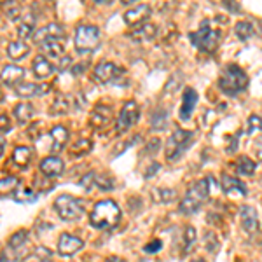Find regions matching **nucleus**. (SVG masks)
<instances>
[{
	"mask_svg": "<svg viewBox=\"0 0 262 262\" xmlns=\"http://www.w3.org/2000/svg\"><path fill=\"white\" fill-rule=\"evenodd\" d=\"M208 192H210V184L206 179H203L200 182L192 185L185 196L182 198L180 201V212L185 213V215H191V213H196L198 210L203 206V203L206 201L208 198Z\"/></svg>",
	"mask_w": 262,
	"mask_h": 262,
	"instance_id": "nucleus-2",
	"label": "nucleus"
},
{
	"mask_svg": "<svg viewBox=\"0 0 262 262\" xmlns=\"http://www.w3.org/2000/svg\"><path fill=\"white\" fill-rule=\"evenodd\" d=\"M11 128H12V124H11L9 116H7V114H0V135L9 133Z\"/></svg>",
	"mask_w": 262,
	"mask_h": 262,
	"instance_id": "nucleus-40",
	"label": "nucleus"
},
{
	"mask_svg": "<svg viewBox=\"0 0 262 262\" xmlns=\"http://www.w3.org/2000/svg\"><path fill=\"white\" fill-rule=\"evenodd\" d=\"M150 14H152L150 6L140 4V6H135L133 9L124 12V21H126V25H129V27H140Z\"/></svg>",
	"mask_w": 262,
	"mask_h": 262,
	"instance_id": "nucleus-12",
	"label": "nucleus"
},
{
	"mask_svg": "<svg viewBox=\"0 0 262 262\" xmlns=\"http://www.w3.org/2000/svg\"><path fill=\"white\" fill-rule=\"evenodd\" d=\"M27 238H28V232L27 231H18V232H14V234L11 236V239H9V247L11 248H19V247H23L25 243H27Z\"/></svg>",
	"mask_w": 262,
	"mask_h": 262,
	"instance_id": "nucleus-34",
	"label": "nucleus"
},
{
	"mask_svg": "<svg viewBox=\"0 0 262 262\" xmlns=\"http://www.w3.org/2000/svg\"><path fill=\"white\" fill-rule=\"evenodd\" d=\"M192 137H194L192 131H187V129L177 128L173 131L171 137L168 138V142H166V147H164L168 161H173V159L180 158V156L189 149V145L192 143Z\"/></svg>",
	"mask_w": 262,
	"mask_h": 262,
	"instance_id": "nucleus-6",
	"label": "nucleus"
},
{
	"mask_svg": "<svg viewBox=\"0 0 262 262\" xmlns=\"http://www.w3.org/2000/svg\"><path fill=\"white\" fill-rule=\"evenodd\" d=\"M239 217H242V226L245 232L253 234V232L259 231V215H257L255 208H252V206H243Z\"/></svg>",
	"mask_w": 262,
	"mask_h": 262,
	"instance_id": "nucleus-17",
	"label": "nucleus"
},
{
	"mask_svg": "<svg viewBox=\"0 0 262 262\" xmlns=\"http://www.w3.org/2000/svg\"><path fill=\"white\" fill-rule=\"evenodd\" d=\"M222 37V32L219 28H210L208 27V21H203L201 28L196 32H192L189 35V39L198 49L205 51V53H213L219 46V40Z\"/></svg>",
	"mask_w": 262,
	"mask_h": 262,
	"instance_id": "nucleus-4",
	"label": "nucleus"
},
{
	"mask_svg": "<svg viewBox=\"0 0 262 262\" xmlns=\"http://www.w3.org/2000/svg\"><path fill=\"white\" fill-rule=\"evenodd\" d=\"M40 53L44 58H53V60H61L65 56V46H63V40H49L44 42V44L39 46Z\"/></svg>",
	"mask_w": 262,
	"mask_h": 262,
	"instance_id": "nucleus-19",
	"label": "nucleus"
},
{
	"mask_svg": "<svg viewBox=\"0 0 262 262\" xmlns=\"http://www.w3.org/2000/svg\"><path fill=\"white\" fill-rule=\"evenodd\" d=\"M121 219V210L112 200H105L95 205L93 212L90 215L91 226L96 229H108L114 227Z\"/></svg>",
	"mask_w": 262,
	"mask_h": 262,
	"instance_id": "nucleus-1",
	"label": "nucleus"
},
{
	"mask_svg": "<svg viewBox=\"0 0 262 262\" xmlns=\"http://www.w3.org/2000/svg\"><path fill=\"white\" fill-rule=\"evenodd\" d=\"M161 247H163V243L159 242V239H152L149 245H145V248H143V250H145L147 253H156L158 250H161Z\"/></svg>",
	"mask_w": 262,
	"mask_h": 262,
	"instance_id": "nucleus-42",
	"label": "nucleus"
},
{
	"mask_svg": "<svg viewBox=\"0 0 262 262\" xmlns=\"http://www.w3.org/2000/svg\"><path fill=\"white\" fill-rule=\"evenodd\" d=\"M48 91H49L48 84L37 86V84H32V82H21L16 86V95L21 96V98H32V96L44 95V93H48Z\"/></svg>",
	"mask_w": 262,
	"mask_h": 262,
	"instance_id": "nucleus-20",
	"label": "nucleus"
},
{
	"mask_svg": "<svg viewBox=\"0 0 262 262\" xmlns=\"http://www.w3.org/2000/svg\"><path fill=\"white\" fill-rule=\"evenodd\" d=\"M198 103V93L192 88H187L184 91V96H182V107H180V119L182 121H187L191 119V114L196 108Z\"/></svg>",
	"mask_w": 262,
	"mask_h": 262,
	"instance_id": "nucleus-16",
	"label": "nucleus"
},
{
	"mask_svg": "<svg viewBox=\"0 0 262 262\" xmlns=\"http://www.w3.org/2000/svg\"><path fill=\"white\" fill-rule=\"evenodd\" d=\"M122 69L116 65L112 61H101L100 65H96L95 69V81L98 84H108V82H114L117 77L122 74Z\"/></svg>",
	"mask_w": 262,
	"mask_h": 262,
	"instance_id": "nucleus-10",
	"label": "nucleus"
},
{
	"mask_svg": "<svg viewBox=\"0 0 262 262\" xmlns=\"http://www.w3.org/2000/svg\"><path fill=\"white\" fill-rule=\"evenodd\" d=\"M236 170H238L242 175H253V171H255V163L252 161L248 156H239L238 161H236Z\"/></svg>",
	"mask_w": 262,
	"mask_h": 262,
	"instance_id": "nucleus-29",
	"label": "nucleus"
},
{
	"mask_svg": "<svg viewBox=\"0 0 262 262\" xmlns=\"http://www.w3.org/2000/svg\"><path fill=\"white\" fill-rule=\"evenodd\" d=\"M63 39H65V30L58 23H49L33 33V42L39 46L49 40H63Z\"/></svg>",
	"mask_w": 262,
	"mask_h": 262,
	"instance_id": "nucleus-9",
	"label": "nucleus"
},
{
	"mask_svg": "<svg viewBox=\"0 0 262 262\" xmlns=\"http://www.w3.org/2000/svg\"><path fill=\"white\" fill-rule=\"evenodd\" d=\"M234 32L239 40H248L253 35V27H252V23H248V21H239V23H236Z\"/></svg>",
	"mask_w": 262,
	"mask_h": 262,
	"instance_id": "nucleus-30",
	"label": "nucleus"
},
{
	"mask_svg": "<svg viewBox=\"0 0 262 262\" xmlns=\"http://www.w3.org/2000/svg\"><path fill=\"white\" fill-rule=\"evenodd\" d=\"M138 117H140V108H138L137 101L128 100L124 105H122L119 116H117V122H116V128L119 133H124L129 128H133L137 124Z\"/></svg>",
	"mask_w": 262,
	"mask_h": 262,
	"instance_id": "nucleus-8",
	"label": "nucleus"
},
{
	"mask_svg": "<svg viewBox=\"0 0 262 262\" xmlns=\"http://www.w3.org/2000/svg\"><path fill=\"white\" fill-rule=\"evenodd\" d=\"M91 147H93L91 142L86 140V138H82V140L74 142V145L70 147V154L72 156H82V154H86V152H90Z\"/></svg>",
	"mask_w": 262,
	"mask_h": 262,
	"instance_id": "nucleus-32",
	"label": "nucleus"
},
{
	"mask_svg": "<svg viewBox=\"0 0 262 262\" xmlns=\"http://www.w3.org/2000/svg\"><path fill=\"white\" fill-rule=\"evenodd\" d=\"M30 53V46L23 40H18V42H11L7 46V54L12 61H19V60H25V56H28Z\"/></svg>",
	"mask_w": 262,
	"mask_h": 262,
	"instance_id": "nucleus-25",
	"label": "nucleus"
},
{
	"mask_svg": "<svg viewBox=\"0 0 262 262\" xmlns=\"http://www.w3.org/2000/svg\"><path fill=\"white\" fill-rule=\"evenodd\" d=\"M33 30H35V16L32 12H27V14H21V19L18 23V37L21 40L28 39L30 35H33Z\"/></svg>",
	"mask_w": 262,
	"mask_h": 262,
	"instance_id": "nucleus-22",
	"label": "nucleus"
},
{
	"mask_svg": "<svg viewBox=\"0 0 262 262\" xmlns=\"http://www.w3.org/2000/svg\"><path fill=\"white\" fill-rule=\"evenodd\" d=\"M56 116H61V114H67V111H69V101L65 100H56V103L53 105V108H51Z\"/></svg>",
	"mask_w": 262,
	"mask_h": 262,
	"instance_id": "nucleus-39",
	"label": "nucleus"
},
{
	"mask_svg": "<svg viewBox=\"0 0 262 262\" xmlns=\"http://www.w3.org/2000/svg\"><path fill=\"white\" fill-rule=\"evenodd\" d=\"M100 44V30L91 25H82L75 32V49L79 53H90Z\"/></svg>",
	"mask_w": 262,
	"mask_h": 262,
	"instance_id": "nucleus-7",
	"label": "nucleus"
},
{
	"mask_svg": "<svg viewBox=\"0 0 262 262\" xmlns=\"http://www.w3.org/2000/svg\"><path fill=\"white\" fill-rule=\"evenodd\" d=\"M194 242H196V229L192 226H187L184 229V255L194 247Z\"/></svg>",
	"mask_w": 262,
	"mask_h": 262,
	"instance_id": "nucleus-33",
	"label": "nucleus"
},
{
	"mask_svg": "<svg viewBox=\"0 0 262 262\" xmlns=\"http://www.w3.org/2000/svg\"><path fill=\"white\" fill-rule=\"evenodd\" d=\"M84 242L81 238L74 234H61L60 242H58V253L61 257H72L75 255L79 250H82Z\"/></svg>",
	"mask_w": 262,
	"mask_h": 262,
	"instance_id": "nucleus-11",
	"label": "nucleus"
},
{
	"mask_svg": "<svg viewBox=\"0 0 262 262\" xmlns=\"http://www.w3.org/2000/svg\"><path fill=\"white\" fill-rule=\"evenodd\" d=\"M192 262H205V260H203V259H194Z\"/></svg>",
	"mask_w": 262,
	"mask_h": 262,
	"instance_id": "nucleus-48",
	"label": "nucleus"
},
{
	"mask_svg": "<svg viewBox=\"0 0 262 262\" xmlns=\"http://www.w3.org/2000/svg\"><path fill=\"white\" fill-rule=\"evenodd\" d=\"M156 33H158V27H156V25L143 23L131 32V39L137 40V42H149V40L154 39Z\"/></svg>",
	"mask_w": 262,
	"mask_h": 262,
	"instance_id": "nucleus-21",
	"label": "nucleus"
},
{
	"mask_svg": "<svg viewBox=\"0 0 262 262\" xmlns=\"http://www.w3.org/2000/svg\"><path fill=\"white\" fill-rule=\"evenodd\" d=\"M253 131H262V119L259 116H250L248 119V135H252Z\"/></svg>",
	"mask_w": 262,
	"mask_h": 262,
	"instance_id": "nucleus-38",
	"label": "nucleus"
},
{
	"mask_svg": "<svg viewBox=\"0 0 262 262\" xmlns=\"http://www.w3.org/2000/svg\"><path fill=\"white\" fill-rule=\"evenodd\" d=\"M158 170H159V164H158V163H154V164H152V170H150V168H149V171L145 173V177H147V179H149V177H152V175H154V173L158 171Z\"/></svg>",
	"mask_w": 262,
	"mask_h": 262,
	"instance_id": "nucleus-45",
	"label": "nucleus"
},
{
	"mask_svg": "<svg viewBox=\"0 0 262 262\" xmlns=\"http://www.w3.org/2000/svg\"><path fill=\"white\" fill-rule=\"evenodd\" d=\"M54 210H56L58 217L67 222L79 221L84 215L82 203L79 201L77 198L69 196V194H63V196L56 198V201H54Z\"/></svg>",
	"mask_w": 262,
	"mask_h": 262,
	"instance_id": "nucleus-5",
	"label": "nucleus"
},
{
	"mask_svg": "<svg viewBox=\"0 0 262 262\" xmlns=\"http://www.w3.org/2000/svg\"><path fill=\"white\" fill-rule=\"evenodd\" d=\"M255 154L259 156V159L262 161V137L255 142Z\"/></svg>",
	"mask_w": 262,
	"mask_h": 262,
	"instance_id": "nucleus-44",
	"label": "nucleus"
},
{
	"mask_svg": "<svg viewBox=\"0 0 262 262\" xmlns=\"http://www.w3.org/2000/svg\"><path fill=\"white\" fill-rule=\"evenodd\" d=\"M14 198L18 201H33L37 198V194L32 191L30 187H18V191L14 192Z\"/></svg>",
	"mask_w": 262,
	"mask_h": 262,
	"instance_id": "nucleus-35",
	"label": "nucleus"
},
{
	"mask_svg": "<svg viewBox=\"0 0 262 262\" xmlns=\"http://www.w3.org/2000/svg\"><path fill=\"white\" fill-rule=\"evenodd\" d=\"M4 149H6V140H4V138H0V158L4 156Z\"/></svg>",
	"mask_w": 262,
	"mask_h": 262,
	"instance_id": "nucleus-47",
	"label": "nucleus"
},
{
	"mask_svg": "<svg viewBox=\"0 0 262 262\" xmlns=\"http://www.w3.org/2000/svg\"><path fill=\"white\" fill-rule=\"evenodd\" d=\"M32 161V149L30 147H25V145H19L14 149V154H12V163L19 168H25L28 166Z\"/></svg>",
	"mask_w": 262,
	"mask_h": 262,
	"instance_id": "nucleus-26",
	"label": "nucleus"
},
{
	"mask_svg": "<svg viewBox=\"0 0 262 262\" xmlns=\"http://www.w3.org/2000/svg\"><path fill=\"white\" fill-rule=\"evenodd\" d=\"M159 145H161V140H158V138H154V140H150V143H149V145H147V149H145V150H149L150 154H154V152L159 149Z\"/></svg>",
	"mask_w": 262,
	"mask_h": 262,
	"instance_id": "nucleus-43",
	"label": "nucleus"
},
{
	"mask_svg": "<svg viewBox=\"0 0 262 262\" xmlns=\"http://www.w3.org/2000/svg\"><path fill=\"white\" fill-rule=\"evenodd\" d=\"M14 117H16V121L19 122V124H25V122H28L32 119V116H33V107H32V103H28V101H23V103H18L14 107Z\"/></svg>",
	"mask_w": 262,
	"mask_h": 262,
	"instance_id": "nucleus-27",
	"label": "nucleus"
},
{
	"mask_svg": "<svg viewBox=\"0 0 262 262\" xmlns=\"http://www.w3.org/2000/svg\"><path fill=\"white\" fill-rule=\"evenodd\" d=\"M18 187H19V180L16 179L14 175L4 177V179L0 180V196L2 198L11 196V194H14L18 191Z\"/></svg>",
	"mask_w": 262,
	"mask_h": 262,
	"instance_id": "nucleus-28",
	"label": "nucleus"
},
{
	"mask_svg": "<svg viewBox=\"0 0 262 262\" xmlns=\"http://www.w3.org/2000/svg\"><path fill=\"white\" fill-rule=\"evenodd\" d=\"M32 67H33V74H35L37 79L49 77V75L54 72V69H56V67L51 65V61L48 60V58H44V56H37L35 60H33Z\"/></svg>",
	"mask_w": 262,
	"mask_h": 262,
	"instance_id": "nucleus-24",
	"label": "nucleus"
},
{
	"mask_svg": "<svg viewBox=\"0 0 262 262\" xmlns=\"http://www.w3.org/2000/svg\"><path fill=\"white\" fill-rule=\"evenodd\" d=\"M105 262H126L124 259H121V257H116V255H112V257H108Z\"/></svg>",
	"mask_w": 262,
	"mask_h": 262,
	"instance_id": "nucleus-46",
	"label": "nucleus"
},
{
	"mask_svg": "<svg viewBox=\"0 0 262 262\" xmlns=\"http://www.w3.org/2000/svg\"><path fill=\"white\" fill-rule=\"evenodd\" d=\"M25 77V70L21 69L18 65H6L0 72V79H2L4 84H7V86H18L21 84Z\"/></svg>",
	"mask_w": 262,
	"mask_h": 262,
	"instance_id": "nucleus-18",
	"label": "nucleus"
},
{
	"mask_svg": "<svg viewBox=\"0 0 262 262\" xmlns=\"http://www.w3.org/2000/svg\"><path fill=\"white\" fill-rule=\"evenodd\" d=\"M51 182H53V180L48 179V177H44V179H39V177H37V189H39V191H44V192L51 191V189L54 187Z\"/></svg>",
	"mask_w": 262,
	"mask_h": 262,
	"instance_id": "nucleus-41",
	"label": "nucleus"
},
{
	"mask_svg": "<svg viewBox=\"0 0 262 262\" xmlns=\"http://www.w3.org/2000/svg\"><path fill=\"white\" fill-rule=\"evenodd\" d=\"M27 262H54V260H53V257H51V252L48 250V248L40 247V248H37L30 257H28Z\"/></svg>",
	"mask_w": 262,
	"mask_h": 262,
	"instance_id": "nucleus-31",
	"label": "nucleus"
},
{
	"mask_svg": "<svg viewBox=\"0 0 262 262\" xmlns=\"http://www.w3.org/2000/svg\"><path fill=\"white\" fill-rule=\"evenodd\" d=\"M222 191L229 198H245L248 189L242 180L234 179V177H229V175H222Z\"/></svg>",
	"mask_w": 262,
	"mask_h": 262,
	"instance_id": "nucleus-13",
	"label": "nucleus"
},
{
	"mask_svg": "<svg viewBox=\"0 0 262 262\" xmlns=\"http://www.w3.org/2000/svg\"><path fill=\"white\" fill-rule=\"evenodd\" d=\"M219 86L227 95H238V93L247 90L248 75L238 65H227L222 72L221 79H219Z\"/></svg>",
	"mask_w": 262,
	"mask_h": 262,
	"instance_id": "nucleus-3",
	"label": "nucleus"
},
{
	"mask_svg": "<svg viewBox=\"0 0 262 262\" xmlns=\"http://www.w3.org/2000/svg\"><path fill=\"white\" fill-rule=\"evenodd\" d=\"M111 121H112L111 107H107V105H96V107L93 108L91 117H90V122H91L93 128L103 129L111 124Z\"/></svg>",
	"mask_w": 262,
	"mask_h": 262,
	"instance_id": "nucleus-14",
	"label": "nucleus"
},
{
	"mask_svg": "<svg viewBox=\"0 0 262 262\" xmlns=\"http://www.w3.org/2000/svg\"><path fill=\"white\" fill-rule=\"evenodd\" d=\"M63 170H65V164L60 158H54V156H51V158H46L44 161L40 163V173L44 177H48V179H56V177H60Z\"/></svg>",
	"mask_w": 262,
	"mask_h": 262,
	"instance_id": "nucleus-15",
	"label": "nucleus"
},
{
	"mask_svg": "<svg viewBox=\"0 0 262 262\" xmlns=\"http://www.w3.org/2000/svg\"><path fill=\"white\" fill-rule=\"evenodd\" d=\"M51 138H53V145H51V150L53 152H60L63 147L69 142V129L65 126H54L51 129Z\"/></svg>",
	"mask_w": 262,
	"mask_h": 262,
	"instance_id": "nucleus-23",
	"label": "nucleus"
},
{
	"mask_svg": "<svg viewBox=\"0 0 262 262\" xmlns=\"http://www.w3.org/2000/svg\"><path fill=\"white\" fill-rule=\"evenodd\" d=\"M166 111H158L152 116V119H150V124H152V128L154 129H163L164 126H166Z\"/></svg>",
	"mask_w": 262,
	"mask_h": 262,
	"instance_id": "nucleus-36",
	"label": "nucleus"
},
{
	"mask_svg": "<svg viewBox=\"0 0 262 262\" xmlns=\"http://www.w3.org/2000/svg\"><path fill=\"white\" fill-rule=\"evenodd\" d=\"M154 196H161L159 198V203H170L175 200V191H171V189H156L154 191Z\"/></svg>",
	"mask_w": 262,
	"mask_h": 262,
	"instance_id": "nucleus-37",
	"label": "nucleus"
}]
</instances>
